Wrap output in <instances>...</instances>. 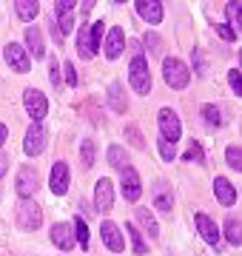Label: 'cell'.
<instances>
[{
	"instance_id": "ab89813d",
	"label": "cell",
	"mask_w": 242,
	"mask_h": 256,
	"mask_svg": "<svg viewBox=\"0 0 242 256\" xmlns=\"http://www.w3.org/2000/svg\"><path fill=\"white\" fill-rule=\"evenodd\" d=\"M6 171H9V156H6L3 151H0V176L6 174Z\"/></svg>"
},
{
	"instance_id": "e0dca14e",
	"label": "cell",
	"mask_w": 242,
	"mask_h": 256,
	"mask_svg": "<svg viewBox=\"0 0 242 256\" xmlns=\"http://www.w3.org/2000/svg\"><path fill=\"white\" fill-rule=\"evenodd\" d=\"M120 54H122V28L114 26L108 32V37H106V57L108 60H117Z\"/></svg>"
},
{
	"instance_id": "d590c367",
	"label": "cell",
	"mask_w": 242,
	"mask_h": 256,
	"mask_svg": "<svg viewBox=\"0 0 242 256\" xmlns=\"http://www.w3.org/2000/svg\"><path fill=\"white\" fill-rule=\"evenodd\" d=\"M160 154H162V160H168V162H171V160L177 156V148L171 146V142H166V140H160Z\"/></svg>"
},
{
	"instance_id": "74e56055",
	"label": "cell",
	"mask_w": 242,
	"mask_h": 256,
	"mask_svg": "<svg viewBox=\"0 0 242 256\" xmlns=\"http://www.w3.org/2000/svg\"><path fill=\"white\" fill-rule=\"evenodd\" d=\"M57 23H60V28H57L60 34H68V32L74 28V18H72V14H63V18H57Z\"/></svg>"
},
{
	"instance_id": "60d3db41",
	"label": "cell",
	"mask_w": 242,
	"mask_h": 256,
	"mask_svg": "<svg viewBox=\"0 0 242 256\" xmlns=\"http://www.w3.org/2000/svg\"><path fill=\"white\" fill-rule=\"evenodd\" d=\"M128 134H131V142H134V146H142V140H140V131H137L134 126L128 128Z\"/></svg>"
},
{
	"instance_id": "8d00e7d4",
	"label": "cell",
	"mask_w": 242,
	"mask_h": 256,
	"mask_svg": "<svg viewBox=\"0 0 242 256\" xmlns=\"http://www.w3.org/2000/svg\"><path fill=\"white\" fill-rule=\"evenodd\" d=\"M228 82H231L234 94H240V92H242V77H240V68H231V72H228Z\"/></svg>"
},
{
	"instance_id": "603a6c76",
	"label": "cell",
	"mask_w": 242,
	"mask_h": 256,
	"mask_svg": "<svg viewBox=\"0 0 242 256\" xmlns=\"http://www.w3.org/2000/svg\"><path fill=\"white\" fill-rule=\"evenodd\" d=\"M137 222H140L142 228L148 230L151 236H157V234H160V228H157V220H154V216H151V214H148L146 208H137Z\"/></svg>"
},
{
	"instance_id": "836d02e7",
	"label": "cell",
	"mask_w": 242,
	"mask_h": 256,
	"mask_svg": "<svg viewBox=\"0 0 242 256\" xmlns=\"http://www.w3.org/2000/svg\"><path fill=\"white\" fill-rule=\"evenodd\" d=\"M77 3L74 0H60V3H54V14L57 18H63V14H72V9H74Z\"/></svg>"
},
{
	"instance_id": "7a4b0ae2",
	"label": "cell",
	"mask_w": 242,
	"mask_h": 256,
	"mask_svg": "<svg viewBox=\"0 0 242 256\" xmlns=\"http://www.w3.org/2000/svg\"><path fill=\"white\" fill-rule=\"evenodd\" d=\"M162 77H166V82L171 86V88H186L188 80H191V72L186 68L182 60L166 57V60H162Z\"/></svg>"
},
{
	"instance_id": "2e32d148",
	"label": "cell",
	"mask_w": 242,
	"mask_h": 256,
	"mask_svg": "<svg viewBox=\"0 0 242 256\" xmlns=\"http://www.w3.org/2000/svg\"><path fill=\"white\" fill-rule=\"evenodd\" d=\"M137 14H140L146 23H160L162 20V6L157 0H140L137 3Z\"/></svg>"
},
{
	"instance_id": "4316f807",
	"label": "cell",
	"mask_w": 242,
	"mask_h": 256,
	"mask_svg": "<svg viewBox=\"0 0 242 256\" xmlns=\"http://www.w3.org/2000/svg\"><path fill=\"white\" fill-rule=\"evenodd\" d=\"M72 230H74V239L80 242V248H83V250H88V228H86V222L80 220V216L74 220V225H72Z\"/></svg>"
},
{
	"instance_id": "44dd1931",
	"label": "cell",
	"mask_w": 242,
	"mask_h": 256,
	"mask_svg": "<svg viewBox=\"0 0 242 256\" xmlns=\"http://www.w3.org/2000/svg\"><path fill=\"white\" fill-rule=\"evenodd\" d=\"M14 9H18L20 20H34L40 14L38 0H18V3H14Z\"/></svg>"
},
{
	"instance_id": "cb8c5ba5",
	"label": "cell",
	"mask_w": 242,
	"mask_h": 256,
	"mask_svg": "<svg viewBox=\"0 0 242 256\" xmlns=\"http://www.w3.org/2000/svg\"><path fill=\"white\" fill-rule=\"evenodd\" d=\"M108 162L122 171V168H128V154H126L120 146H112V148H108Z\"/></svg>"
},
{
	"instance_id": "277c9868",
	"label": "cell",
	"mask_w": 242,
	"mask_h": 256,
	"mask_svg": "<svg viewBox=\"0 0 242 256\" xmlns=\"http://www.w3.org/2000/svg\"><path fill=\"white\" fill-rule=\"evenodd\" d=\"M40 222H43V214H40V205H34L32 200H23L18 205V225L23 230H38Z\"/></svg>"
},
{
	"instance_id": "8fae6325",
	"label": "cell",
	"mask_w": 242,
	"mask_h": 256,
	"mask_svg": "<svg viewBox=\"0 0 242 256\" xmlns=\"http://www.w3.org/2000/svg\"><path fill=\"white\" fill-rule=\"evenodd\" d=\"M100 236H102V242H106V248H108V250H114V254H120L122 248V234H120V228H117V225H114L112 220H106L100 225Z\"/></svg>"
},
{
	"instance_id": "d4e9b609",
	"label": "cell",
	"mask_w": 242,
	"mask_h": 256,
	"mask_svg": "<svg viewBox=\"0 0 242 256\" xmlns=\"http://www.w3.org/2000/svg\"><path fill=\"white\" fill-rule=\"evenodd\" d=\"M202 120H205V126L220 128V126H222V111L216 108V106H205V108H202Z\"/></svg>"
},
{
	"instance_id": "9c48e42d",
	"label": "cell",
	"mask_w": 242,
	"mask_h": 256,
	"mask_svg": "<svg viewBox=\"0 0 242 256\" xmlns=\"http://www.w3.org/2000/svg\"><path fill=\"white\" fill-rule=\"evenodd\" d=\"M6 63L14 68V72H20V74H26L28 68H32V60H28V54H26V48L20 46V43H9L6 46Z\"/></svg>"
},
{
	"instance_id": "4dcf8cb0",
	"label": "cell",
	"mask_w": 242,
	"mask_h": 256,
	"mask_svg": "<svg viewBox=\"0 0 242 256\" xmlns=\"http://www.w3.org/2000/svg\"><path fill=\"white\" fill-rule=\"evenodd\" d=\"M126 230H128V236H131V245H134V254H146V242H142L140 236V230L134 228V225H126Z\"/></svg>"
},
{
	"instance_id": "1f68e13d",
	"label": "cell",
	"mask_w": 242,
	"mask_h": 256,
	"mask_svg": "<svg viewBox=\"0 0 242 256\" xmlns=\"http://www.w3.org/2000/svg\"><path fill=\"white\" fill-rule=\"evenodd\" d=\"M186 160H188V162H200V165H202V162H205L202 146H200V142H191V148L186 151Z\"/></svg>"
},
{
	"instance_id": "5b68a950",
	"label": "cell",
	"mask_w": 242,
	"mask_h": 256,
	"mask_svg": "<svg viewBox=\"0 0 242 256\" xmlns=\"http://www.w3.org/2000/svg\"><path fill=\"white\" fill-rule=\"evenodd\" d=\"M23 106H26L28 117L34 120V122H40V120L48 114V102H46V97H43V92H38V88H26V92H23Z\"/></svg>"
},
{
	"instance_id": "8992f818",
	"label": "cell",
	"mask_w": 242,
	"mask_h": 256,
	"mask_svg": "<svg viewBox=\"0 0 242 256\" xmlns=\"http://www.w3.org/2000/svg\"><path fill=\"white\" fill-rule=\"evenodd\" d=\"M94 205H97V210L100 214H108V210L114 208V185L112 180H97V188H94Z\"/></svg>"
},
{
	"instance_id": "b9f144b4",
	"label": "cell",
	"mask_w": 242,
	"mask_h": 256,
	"mask_svg": "<svg viewBox=\"0 0 242 256\" xmlns=\"http://www.w3.org/2000/svg\"><path fill=\"white\" fill-rule=\"evenodd\" d=\"M52 82H54V86H60V72H57V60L52 63Z\"/></svg>"
},
{
	"instance_id": "4fadbf2b",
	"label": "cell",
	"mask_w": 242,
	"mask_h": 256,
	"mask_svg": "<svg viewBox=\"0 0 242 256\" xmlns=\"http://www.w3.org/2000/svg\"><path fill=\"white\" fill-rule=\"evenodd\" d=\"M52 194H57V196H63L66 191H68V165L66 162H54L52 165Z\"/></svg>"
},
{
	"instance_id": "7bdbcfd3",
	"label": "cell",
	"mask_w": 242,
	"mask_h": 256,
	"mask_svg": "<svg viewBox=\"0 0 242 256\" xmlns=\"http://www.w3.org/2000/svg\"><path fill=\"white\" fill-rule=\"evenodd\" d=\"M6 137H9V131H6V126H3V122H0V146L6 142Z\"/></svg>"
},
{
	"instance_id": "6da1fadb",
	"label": "cell",
	"mask_w": 242,
	"mask_h": 256,
	"mask_svg": "<svg viewBox=\"0 0 242 256\" xmlns=\"http://www.w3.org/2000/svg\"><path fill=\"white\" fill-rule=\"evenodd\" d=\"M128 82L131 88L137 94H148L151 92V72H148V60L142 54H134V60H131L128 66Z\"/></svg>"
},
{
	"instance_id": "f546056e",
	"label": "cell",
	"mask_w": 242,
	"mask_h": 256,
	"mask_svg": "<svg viewBox=\"0 0 242 256\" xmlns=\"http://www.w3.org/2000/svg\"><path fill=\"white\" fill-rule=\"evenodd\" d=\"M100 40H102V20H97V23H92V28H88V43H92L94 54H97V48H100Z\"/></svg>"
},
{
	"instance_id": "f1b7e54d",
	"label": "cell",
	"mask_w": 242,
	"mask_h": 256,
	"mask_svg": "<svg viewBox=\"0 0 242 256\" xmlns=\"http://www.w3.org/2000/svg\"><path fill=\"white\" fill-rule=\"evenodd\" d=\"M80 160H83V168H92L94 165V140H83V146H80Z\"/></svg>"
},
{
	"instance_id": "d6a6232c",
	"label": "cell",
	"mask_w": 242,
	"mask_h": 256,
	"mask_svg": "<svg viewBox=\"0 0 242 256\" xmlns=\"http://www.w3.org/2000/svg\"><path fill=\"white\" fill-rule=\"evenodd\" d=\"M225 160H228V165H231L234 171H240L242 168V154H240V148L236 146H231L228 151H225Z\"/></svg>"
},
{
	"instance_id": "e575fe53",
	"label": "cell",
	"mask_w": 242,
	"mask_h": 256,
	"mask_svg": "<svg viewBox=\"0 0 242 256\" xmlns=\"http://www.w3.org/2000/svg\"><path fill=\"white\" fill-rule=\"evenodd\" d=\"M216 34L222 37V40H228V43H234V40H236V32H234L231 26H225V23H216Z\"/></svg>"
},
{
	"instance_id": "ac0fdd59",
	"label": "cell",
	"mask_w": 242,
	"mask_h": 256,
	"mask_svg": "<svg viewBox=\"0 0 242 256\" xmlns=\"http://www.w3.org/2000/svg\"><path fill=\"white\" fill-rule=\"evenodd\" d=\"M151 196H154V205H157L160 210H166V214H171L174 196H171V188H168L166 182H157V185H154V191H151Z\"/></svg>"
},
{
	"instance_id": "3957f363",
	"label": "cell",
	"mask_w": 242,
	"mask_h": 256,
	"mask_svg": "<svg viewBox=\"0 0 242 256\" xmlns=\"http://www.w3.org/2000/svg\"><path fill=\"white\" fill-rule=\"evenodd\" d=\"M157 122H160V134H162L160 140H166V142H171V146H174V142L180 140V134H182L180 117H177L171 108H162V111L157 114Z\"/></svg>"
},
{
	"instance_id": "52a82bcc",
	"label": "cell",
	"mask_w": 242,
	"mask_h": 256,
	"mask_svg": "<svg viewBox=\"0 0 242 256\" xmlns=\"http://www.w3.org/2000/svg\"><path fill=\"white\" fill-rule=\"evenodd\" d=\"M18 194L23 196V200H28V196H34L38 194V171L34 168H28V165H23L18 171Z\"/></svg>"
},
{
	"instance_id": "ba28073f",
	"label": "cell",
	"mask_w": 242,
	"mask_h": 256,
	"mask_svg": "<svg viewBox=\"0 0 242 256\" xmlns=\"http://www.w3.org/2000/svg\"><path fill=\"white\" fill-rule=\"evenodd\" d=\"M43 148H46V131H43V126H40V122H32V128L26 131L23 151H26L28 156H38Z\"/></svg>"
},
{
	"instance_id": "5bb4252c",
	"label": "cell",
	"mask_w": 242,
	"mask_h": 256,
	"mask_svg": "<svg viewBox=\"0 0 242 256\" xmlns=\"http://www.w3.org/2000/svg\"><path fill=\"white\" fill-rule=\"evenodd\" d=\"M194 225H196V230L202 234V239L208 242V245H214V248L220 245V228H216V225L208 220L205 214H196V216H194Z\"/></svg>"
},
{
	"instance_id": "9a60e30c",
	"label": "cell",
	"mask_w": 242,
	"mask_h": 256,
	"mask_svg": "<svg viewBox=\"0 0 242 256\" xmlns=\"http://www.w3.org/2000/svg\"><path fill=\"white\" fill-rule=\"evenodd\" d=\"M214 194H216V200H220V205H225V208H231L234 202H236V188L225 176H216L214 180Z\"/></svg>"
},
{
	"instance_id": "d6986e66",
	"label": "cell",
	"mask_w": 242,
	"mask_h": 256,
	"mask_svg": "<svg viewBox=\"0 0 242 256\" xmlns=\"http://www.w3.org/2000/svg\"><path fill=\"white\" fill-rule=\"evenodd\" d=\"M26 43H28V52L34 54V60H40V57L46 54V46H43V34H40L38 26H28L26 28Z\"/></svg>"
},
{
	"instance_id": "30bf717a",
	"label": "cell",
	"mask_w": 242,
	"mask_h": 256,
	"mask_svg": "<svg viewBox=\"0 0 242 256\" xmlns=\"http://www.w3.org/2000/svg\"><path fill=\"white\" fill-rule=\"evenodd\" d=\"M142 194V185H140V174L134 168H122V196L128 202H137Z\"/></svg>"
},
{
	"instance_id": "7402d4cb",
	"label": "cell",
	"mask_w": 242,
	"mask_h": 256,
	"mask_svg": "<svg viewBox=\"0 0 242 256\" xmlns=\"http://www.w3.org/2000/svg\"><path fill=\"white\" fill-rule=\"evenodd\" d=\"M77 52H80L83 60H92V57H94L92 43H88V28H86V26H80V34H77Z\"/></svg>"
},
{
	"instance_id": "83f0119b",
	"label": "cell",
	"mask_w": 242,
	"mask_h": 256,
	"mask_svg": "<svg viewBox=\"0 0 242 256\" xmlns=\"http://www.w3.org/2000/svg\"><path fill=\"white\" fill-rule=\"evenodd\" d=\"M225 239H228L231 245H240V242H242V230H240V222H236V220L225 222Z\"/></svg>"
},
{
	"instance_id": "f35d334b",
	"label": "cell",
	"mask_w": 242,
	"mask_h": 256,
	"mask_svg": "<svg viewBox=\"0 0 242 256\" xmlns=\"http://www.w3.org/2000/svg\"><path fill=\"white\" fill-rule=\"evenodd\" d=\"M63 68H66V80H68V86H77L80 80H77V72H74V66H72V63H66Z\"/></svg>"
},
{
	"instance_id": "484cf974",
	"label": "cell",
	"mask_w": 242,
	"mask_h": 256,
	"mask_svg": "<svg viewBox=\"0 0 242 256\" xmlns=\"http://www.w3.org/2000/svg\"><path fill=\"white\" fill-rule=\"evenodd\" d=\"M225 14H228V23H225V26H240L242 23V6L240 3H236V0H231V3H228V6H225Z\"/></svg>"
},
{
	"instance_id": "ffe728a7",
	"label": "cell",
	"mask_w": 242,
	"mask_h": 256,
	"mask_svg": "<svg viewBox=\"0 0 242 256\" xmlns=\"http://www.w3.org/2000/svg\"><path fill=\"white\" fill-rule=\"evenodd\" d=\"M108 102H112V108L117 111V114H126L128 102H126V97H122V86L120 82H112V88H108Z\"/></svg>"
},
{
	"instance_id": "7c38bea8",
	"label": "cell",
	"mask_w": 242,
	"mask_h": 256,
	"mask_svg": "<svg viewBox=\"0 0 242 256\" xmlns=\"http://www.w3.org/2000/svg\"><path fill=\"white\" fill-rule=\"evenodd\" d=\"M52 242H54L60 250H72V248H74V230H72V225L54 222V225H52Z\"/></svg>"
}]
</instances>
